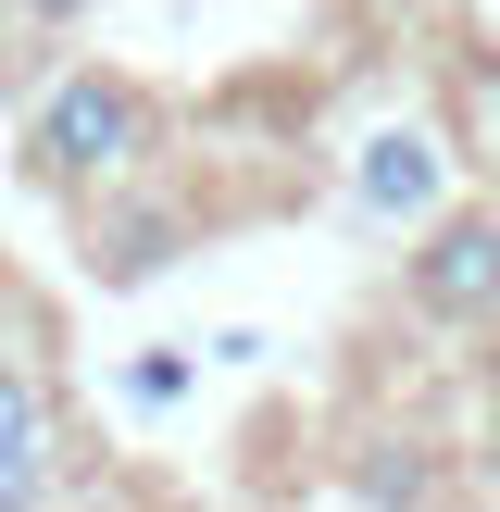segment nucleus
<instances>
[{"instance_id": "1", "label": "nucleus", "mask_w": 500, "mask_h": 512, "mask_svg": "<svg viewBox=\"0 0 500 512\" xmlns=\"http://www.w3.org/2000/svg\"><path fill=\"white\" fill-rule=\"evenodd\" d=\"M163 88L150 75H125V63H63L38 100H25V125H13V175L38 200H63V213H88V200H113L125 175H150L163 163Z\"/></svg>"}, {"instance_id": "2", "label": "nucleus", "mask_w": 500, "mask_h": 512, "mask_svg": "<svg viewBox=\"0 0 500 512\" xmlns=\"http://www.w3.org/2000/svg\"><path fill=\"white\" fill-rule=\"evenodd\" d=\"M88 438L63 413V338L25 288H0V512H75Z\"/></svg>"}, {"instance_id": "3", "label": "nucleus", "mask_w": 500, "mask_h": 512, "mask_svg": "<svg viewBox=\"0 0 500 512\" xmlns=\"http://www.w3.org/2000/svg\"><path fill=\"white\" fill-rule=\"evenodd\" d=\"M200 225H213V213H200V188H188L175 163H150V175H125L113 200L75 213V250H88L100 288H150L163 263H188V250H200Z\"/></svg>"}, {"instance_id": "4", "label": "nucleus", "mask_w": 500, "mask_h": 512, "mask_svg": "<svg viewBox=\"0 0 500 512\" xmlns=\"http://www.w3.org/2000/svg\"><path fill=\"white\" fill-rule=\"evenodd\" d=\"M400 300L425 325H500V200H450L400 250Z\"/></svg>"}, {"instance_id": "5", "label": "nucleus", "mask_w": 500, "mask_h": 512, "mask_svg": "<svg viewBox=\"0 0 500 512\" xmlns=\"http://www.w3.org/2000/svg\"><path fill=\"white\" fill-rule=\"evenodd\" d=\"M438 188H450V163H438V125H388V138L363 150V213L375 225H438Z\"/></svg>"}, {"instance_id": "6", "label": "nucleus", "mask_w": 500, "mask_h": 512, "mask_svg": "<svg viewBox=\"0 0 500 512\" xmlns=\"http://www.w3.org/2000/svg\"><path fill=\"white\" fill-rule=\"evenodd\" d=\"M100 0H0V25H25V38H75Z\"/></svg>"}, {"instance_id": "7", "label": "nucleus", "mask_w": 500, "mask_h": 512, "mask_svg": "<svg viewBox=\"0 0 500 512\" xmlns=\"http://www.w3.org/2000/svg\"><path fill=\"white\" fill-rule=\"evenodd\" d=\"M175 388H188V363H175V350H150V363H138V375H125V400H150V413H163V400H175Z\"/></svg>"}]
</instances>
